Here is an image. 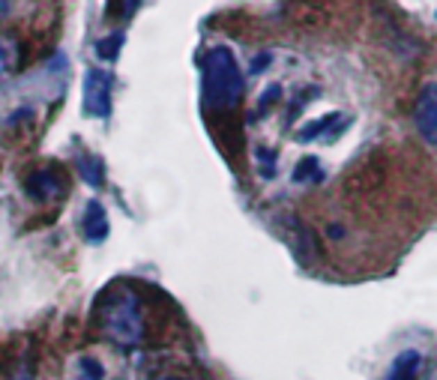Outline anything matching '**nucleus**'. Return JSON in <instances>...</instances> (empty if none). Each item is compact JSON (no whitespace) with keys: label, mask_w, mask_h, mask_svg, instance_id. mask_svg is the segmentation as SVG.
I'll return each mask as SVG.
<instances>
[{"label":"nucleus","mask_w":437,"mask_h":380,"mask_svg":"<svg viewBox=\"0 0 437 380\" xmlns=\"http://www.w3.org/2000/svg\"><path fill=\"white\" fill-rule=\"evenodd\" d=\"M246 78L240 60L228 45H213L204 54V99L216 111H231L243 102Z\"/></svg>","instance_id":"1"},{"label":"nucleus","mask_w":437,"mask_h":380,"mask_svg":"<svg viewBox=\"0 0 437 380\" xmlns=\"http://www.w3.org/2000/svg\"><path fill=\"white\" fill-rule=\"evenodd\" d=\"M102 333L120 347H135L144 338V308L132 287H114L102 303Z\"/></svg>","instance_id":"2"},{"label":"nucleus","mask_w":437,"mask_h":380,"mask_svg":"<svg viewBox=\"0 0 437 380\" xmlns=\"http://www.w3.org/2000/svg\"><path fill=\"white\" fill-rule=\"evenodd\" d=\"M111 84L114 78L108 69H90L84 78V111L90 117L105 120L111 114Z\"/></svg>","instance_id":"3"},{"label":"nucleus","mask_w":437,"mask_h":380,"mask_svg":"<svg viewBox=\"0 0 437 380\" xmlns=\"http://www.w3.org/2000/svg\"><path fill=\"white\" fill-rule=\"evenodd\" d=\"M413 126L425 144L437 147V81L425 84L413 102Z\"/></svg>","instance_id":"4"},{"label":"nucleus","mask_w":437,"mask_h":380,"mask_svg":"<svg viewBox=\"0 0 437 380\" xmlns=\"http://www.w3.org/2000/svg\"><path fill=\"white\" fill-rule=\"evenodd\" d=\"M111 231V225H108V213L105 207L99 201H90L84 207V216H81V234L87 237V243H102Z\"/></svg>","instance_id":"5"},{"label":"nucleus","mask_w":437,"mask_h":380,"mask_svg":"<svg viewBox=\"0 0 437 380\" xmlns=\"http://www.w3.org/2000/svg\"><path fill=\"white\" fill-rule=\"evenodd\" d=\"M61 177L51 168H42V171H33L31 177L24 180V192L33 198V201H51L57 195V189H61Z\"/></svg>","instance_id":"6"},{"label":"nucleus","mask_w":437,"mask_h":380,"mask_svg":"<svg viewBox=\"0 0 437 380\" xmlns=\"http://www.w3.org/2000/svg\"><path fill=\"white\" fill-rule=\"evenodd\" d=\"M420 368H422V354L416 351V347H411V351H402L392 356L383 380H416L420 377Z\"/></svg>","instance_id":"7"},{"label":"nucleus","mask_w":437,"mask_h":380,"mask_svg":"<svg viewBox=\"0 0 437 380\" xmlns=\"http://www.w3.org/2000/svg\"><path fill=\"white\" fill-rule=\"evenodd\" d=\"M339 126V114H326V117H317V120H309L305 126L296 129V141L303 144H312V141H324L333 129Z\"/></svg>","instance_id":"8"},{"label":"nucleus","mask_w":437,"mask_h":380,"mask_svg":"<svg viewBox=\"0 0 437 380\" xmlns=\"http://www.w3.org/2000/svg\"><path fill=\"white\" fill-rule=\"evenodd\" d=\"M18 57H22V52H18L15 39L13 36H0V81H3L9 72H15Z\"/></svg>","instance_id":"9"},{"label":"nucleus","mask_w":437,"mask_h":380,"mask_svg":"<svg viewBox=\"0 0 437 380\" xmlns=\"http://www.w3.org/2000/svg\"><path fill=\"white\" fill-rule=\"evenodd\" d=\"M120 45H123V33H111L105 39H99L96 42V57L99 60H114L120 54Z\"/></svg>","instance_id":"10"},{"label":"nucleus","mask_w":437,"mask_h":380,"mask_svg":"<svg viewBox=\"0 0 437 380\" xmlns=\"http://www.w3.org/2000/svg\"><path fill=\"white\" fill-rule=\"evenodd\" d=\"M317 165H321L317 159H303L300 168L294 171V180H296V183H315V180H321L324 174H321V168H317Z\"/></svg>","instance_id":"11"},{"label":"nucleus","mask_w":437,"mask_h":380,"mask_svg":"<svg viewBox=\"0 0 437 380\" xmlns=\"http://www.w3.org/2000/svg\"><path fill=\"white\" fill-rule=\"evenodd\" d=\"M78 171H81V177L90 186L102 183V162H99V159H78Z\"/></svg>","instance_id":"12"},{"label":"nucleus","mask_w":437,"mask_h":380,"mask_svg":"<svg viewBox=\"0 0 437 380\" xmlns=\"http://www.w3.org/2000/svg\"><path fill=\"white\" fill-rule=\"evenodd\" d=\"M75 365H78V372H81V380H102V365H99L96 359L81 356Z\"/></svg>","instance_id":"13"},{"label":"nucleus","mask_w":437,"mask_h":380,"mask_svg":"<svg viewBox=\"0 0 437 380\" xmlns=\"http://www.w3.org/2000/svg\"><path fill=\"white\" fill-rule=\"evenodd\" d=\"M138 3H141V0H111V13L129 18L138 9Z\"/></svg>","instance_id":"14"},{"label":"nucleus","mask_w":437,"mask_h":380,"mask_svg":"<svg viewBox=\"0 0 437 380\" xmlns=\"http://www.w3.org/2000/svg\"><path fill=\"white\" fill-rule=\"evenodd\" d=\"M6 13H9V0H0V22L6 18Z\"/></svg>","instance_id":"15"},{"label":"nucleus","mask_w":437,"mask_h":380,"mask_svg":"<svg viewBox=\"0 0 437 380\" xmlns=\"http://www.w3.org/2000/svg\"><path fill=\"white\" fill-rule=\"evenodd\" d=\"M159 380H183V377H159Z\"/></svg>","instance_id":"16"}]
</instances>
